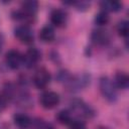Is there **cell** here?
Listing matches in <instances>:
<instances>
[{"label": "cell", "mask_w": 129, "mask_h": 129, "mask_svg": "<svg viewBox=\"0 0 129 129\" xmlns=\"http://www.w3.org/2000/svg\"><path fill=\"white\" fill-rule=\"evenodd\" d=\"M99 88H100V92H101L102 96L108 102L113 103L117 100L118 94H117L116 86L111 79H109L106 76L102 77L99 82Z\"/></svg>", "instance_id": "obj_1"}, {"label": "cell", "mask_w": 129, "mask_h": 129, "mask_svg": "<svg viewBox=\"0 0 129 129\" xmlns=\"http://www.w3.org/2000/svg\"><path fill=\"white\" fill-rule=\"evenodd\" d=\"M71 108L72 111L75 112L78 116L83 117V118H92L95 115V111L94 109L87 104L86 102H84L81 99H74L71 102Z\"/></svg>", "instance_id": "obj_2"}, {"label": "cell", "mask_w": 129, "mask_h": 129, "mask_svg": "<svg viewBox=\"0 0 129 129\" xmlns=\"http://www.w3.org/2000/svg\"><path fill=\"white\" fill-rule=\"evenodd\" d=\"M60 98L59 95L53 91H46L44 92L39 99L40 105L44 108V109H53L54 107H56L59 104Z\"/></svg>", "instance_id": "obj_3"}, {"label": "cell", "mask_w": 129, "mask_h": 129, "mask_svg": "<svg viewBox=\"0 0 129 129\" xmlns=\"http://www.w3.org/2000/svg\"><path fill=\"white\" fill-rule=\"evenodd\" d=\"M14 35L25 44H29L33 41V31L31 27L27 24H21L18 25L14 29Z\"/></svg>", "instance_id": "obj_4"}, {"label": "cell", "mask_w": 129, "mask_h": 129, "mask_svg": "<svg viewBox=\"0 0 129 129\" xmlns=\"http://www.w3.org/2000/svg\"><path fill=\"white\" fill-rule=\"evenodd\" d=\"M32 81L37 89H44L50 82V74L46 69L40 68L35 71L32 77Z\"/></svg>", "instance_id": "obj_5"}, {"label": "cell", "mask_w": 129, "mask_h": 129, "mask_svg": "<svg viewBox=\"0 0 129 129\" xmlns=\"http://www.w3.org/2000/svg\"><path fill=\"white\" fill-rule=\"evenodd\" d=\"M5 62L11 70H17L23 62V54L16 49H10L5 54Z\"/></svg>", "instance_id": "obj_6"}, {"label": "cell", "mask_w": 129, "mask_h": 129, "mask_svg": "<svg viewBox=\"0 0 129 129\" xmlns=\"http://www.w3.org/2000/svg\"><path fill=\"white\" fill-rule=\"evenodd\" d=\"M40 58H41L40 51L36 47H31L23 55V62H22V64H24L28 69H31L40 60Z\"/></svg>", "instance_id": "obj_7"}, {"label": "cell", "mask_w": 129, "mask_h": 129, "mask_svg": "<svg viewBox=\"0 0 129 129\" xmlns=\"http://www.w3.org/2000/svg\"><path fill=\"white\" fill-rule=\"evenodd\" d=\"M89 83H90V77L84 74V75L72 77L71 80L67 83V85L71 91H79L80 89L85 88Z\"/></svg>", "instance_id": "obj_8"}, {"label": "cell", "mask_w": 129, "mask_h": 129, "mask_svg": "<svg viewBox=\"0 0 129 129\" xmlns=\"http://www.w3.org/2000/svg\"><path fill=\"white\" fill-rule=\"evenodd\" d=\"M91 39L95 44L105 45L110 41V34L105 29H95L91 33Z\"/></svg>", "instance_id": "obj_9"}, {"label": "cell", "mask_w": 129, "mask_h": 129, "mask_svg": "<svg viewBox=\"0 0 129 129\" xmlns=\"http://www.w3.org/2000/svg\"><path fill=\"white\" fill-rule=\"evenodd\" d=\"M68 20V14L64 10L62 9H54L50 13V22L56 26V27H61L67 23Z\"/></svg>", "instance_id": "obj_10"}, {"label": "cell", "mask_w": 129, "mask_h": 129, "mask_svg": "<svg viewBox=\"0 0 129 129\" xmlns=\"http://www.w3.org/2000/svg\"><path fill=\"white\" fill-rule=\"evenodd\" d=\"M38 9V2L34 0L24 1L21 4V10L30 18H33Z\"/></svg>", "instance_id": "obj_11"}, {"label": "cell", "mask_w": 129, "mask_h": 129, "mask_svg": "<svg viewBox=\"0 0 129 129\" xmlns=\"http://www.w3.org/2000/svg\"><path fill=\"white\" fill-rule=\"evenodd\" d=\"M13 121H14V124L19 129H27L31 125L30 118L26 114H23V113L15 114L14 117H13Z\"/></svg>", "instance_id": "obj_12"}, {"label": "cell", "mask_w": 129, "mask_h": 129, "mask_svg": "<svg viewBox=\"0 0 129 129\" xmlns=\"http://www.w3.org/2000/svg\"><path fill=\"white\" fill-rule=\"evenodd\" d=\"M114 84L116 88L122 89V90H127L129 87V77L126 73L124 72H118L115 75L114 79Z\"/></svg>", "instance_id": "obj_13"}, {"label": "cell", "mask_w": 129, "mask_h": 129, "mask_svg": "<svg viewBox=\"0 0 129 129\" xmlns=\"http://www.w3.org/2000/svg\"><path fill=\"white\" fill-rule=\"evenodd\" d=\"M122 6L123 4L119 1H115V0H111V1H102L100 2V7L102 8L103 11L105 12H117V11H120L122 9Z\"/></svg>", "instance_id": "obj_14"}, {"label": "cell", "mask_w": 129, "mask_h": 129, "mask_svg": "<svg viewBox=\"0 0 129 129\" xmlns=\"http://www.w3.org/2000/svg\"><path fill=\"white\" fill-rule=\"evenodd\" d=\"M55 37L54 29L50 25L43 26L39 31V38L43 42H51Z\"/></svg>", "instance_id": "obj_15"}, {"label": "cell", "mask_w": 129, "mask_h": 129, "mask_svg": "<svg viewBox=\"0 0 129 129\" xmlns=\"http://www.w3.org/2000/svg\"><path fill=\"white\" fill-rule=\"evenodd\" d=\"M56 120L58 121V123L63 124V125H69L70 122L72 121V115L71 112L68 110H61L56 114Z\"/></svg>", "instance_id": "obj_16"}, {"label": "cell", "mask_w": 129, "mask_h": 129, "mask_svg": "<svg viewBox=\"0 0 129 129\" xmlns=\"http://www.w3.org/2000/svg\"><path fill=\"white\" fill-rule=\"evenodd\" d=\"M117 32L120 36L127 37L129 34V22L127 20H121L117 24Z\"/></svg>", "instance_id": "obj_17"}, {"label": "cell", "mask_w": 129, "mask_h": 129, "mask_svg": "<svg viewBox=\"0 0 129 129\" xmlns=\"http://www.w3.org/2000/svg\"><path fill=\"white\" fill-rule=\"evenodd\" d=\"M109 22V15L107 12L101 10L99 13L96 14L95 16V23L99 26H103V25H106L107 23Z\"/></svg>", "instance_id": "obj_18"}, {"label": "cell", "mask_w": 129, "mask_h": 129, "mask_svg": "<svg viewBox=\"0 0 129 129\" xmlns=\"http://www.w3.org/2000/svg\"><path fill=\"white\" fill-rule=\"evenodd\" d=\"M71 78H72V76L70 75V73L68 72V71H66V70H62V71H59L58 73H57V75H56V79L58 80V82H60V83H68L70 80H71Z\"/></svg>", "instance_id": "obj_19"}, {"label": "cell", "mask_w": 129, "mask_h": 129, "mask_svg": "<svg viewBox=\"0 0 129 129\" xmlns=\"http://www.w3.org/2000/svg\"><path fill=\"white\" fill-rule=\"evenodd\" d=\"M69 126L70 129H86L85 123L80 119H72Z\"/></svg>", "instance_id": "obj_20"}, {"label": "cell", "mask_w": 129, "mask_h": 129, "mask_svg": "<svg viewBox=\"0 0 129 129\" xmlns=\"http://www.w3.org/2000/svg\"><path fill=\"white\" fill-rule=\"evenodd\" d=\"M72 5H75L77 7L78 10H86L88 9V7L90 6V3L89 2H86V1H79V2H75L73 1V4Z\"/></svg>", "instance_id": "obj_21"}, {"label": "cell", "mask_w": 129, "mask_h": 129, "mask_svg": "<svg viewBox=\"0 0 129 129\" xmlns=\"http://www.w3.org/2000/svg\"><path fill=\"white\" fill-rule=\"evenodd\" d=\"M6 98L5 97H2V99L0 100V110H1V107H2V105L1 104H4V100H5Z\"/></svg>", "instance_id": "obj_22"}, {"label": "cell", "mask_w": 129, "mask_h": 129, "mask_svg": "<svg viewBox=\"0 0 129 129\" xmlns=\"http://www.w3.org/2000/svg\"><path fill=\"white\" fill-rule=\"evenodd\" d=\"M97 129H111V128H109V127H107V126H99Z\"/></svg>", "instance_id": "obj_23"}, {"label": "cell", "mask_w": 129, "mask_h": 129, "mask_svg": "<svg viewBox=\"0 0 129 129\" xmlns=\"http://www.w3.org/2000/svg\"><path fill=\"white\" fill-rule=\"evenodd\" d=\"M2 44H3V38H2V36H0V49L2 47Z\"/></svg>", "instance_id": "obj_24"}, {"label": "cell", "mask_w": 129, "mask_h": 129, "mask_svg": "<svg viewBox=\"0 0 129 129\" xmlns=\"http://www.w3.org/2000/svg\"><path fill=\"white\" fill-rule=\"evenodd\" d=\"M44 129H54L52 126H50V125H47V126H45L44 127Z\"/></svg>", "instance_id": "obj_25"}]
</instances>
